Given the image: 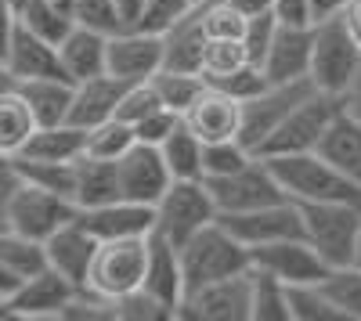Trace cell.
Listing matches in <instances>:
<instances>
[{
    "label": "cell",
    "mask_w": 361,
    "mask_h": 321,
    "mask_svg": "<svg viewBox=\"0 0 361 321\" xmlns=\"http://www.w3.org/2000/svg\"><path fill=\"white\" fill-rule=\"evenodd\" d=\"M206 188L217 202V213H243V210H257V206H267V202L289 199L260 156H253L243 170L228 173V177H206Z\"/></svg>",
    "instance_id": "cell-10"
},
{
    "label": "cell",
    "mask_w": 361,
    "mask_h": 321,
    "mask_svg": "<svg viewBox=\"0 0 361 321\" xmlns=\"http://www.w3.org/2000/svg\"><path fill=\"white\" fill-rule=\"evenodd\" d=\"M253 271V268H250ZM231 275L185 293L177 317L185 321H250L253 314V275Z\"/></svg>",
    "instance_id": "cell-9"
},
{
    "label": "cell",
    "mask_w": 361,
    "mask_h": 321,
    "mask_svg": "<svg viewBox=\"0 0 361 321\" xmlns=\"http://www.w3.org/2000/svg\"><path fill=\"white\" fill-rule=\"evenodd\" d=\"M83 293L80 285L62 278L58 271L44 268L40 275L18 282V289L4 300L0 317H18V321H44V317H62L66 307Z\"/></svg>",
    "instance_id": "cell-12"
},
{
    "label": "cell",
    "mask_w": 361,
    "mask_h": 321,
    "mask_svg": "<svg viewBox=\"0 0 361 321\" xmlns=\"http://www.w3.org/2000/svg\"><path fill=\"white\" fill-rule=\"evenodd\" d=\"M152 87L166 108L185 115V108L206 91V76L202 73H180V69H159L152 76Z\"/></svg>",
    "instance_id": "cell-37"
},
{
    "label": "cell",
    "mask_w": 361,
    "mask_h": 321,
    "mask_svg": "<svg viewBox=\"0 0 361 321\" xmlns=\"http://www.w3.org/2000/svg\"><path fill=\"white\" fill-rule=\"evenodd\" d=\"M69 11H73L76 25L94 29V33H102V37H116L119 29H127L123 15H119V8H116V0H73Z\"/></svg>",
    "instance_id": "cell-39"
},
{
    "label": "cell",
    "mask_w": 361,
    "mask_h": 321,
    "mask_svg": "<svg viewBox=\"0 0 361 321\" xmlns=\"http://www.w3.org/2000/svg\"><path fill=\"white\" fill-rule=\"evenodd\" d=\"M264 163L271 166V173L279 177L282 191L293 202H354V206H361V188L354 181H347L343 173L318 152L267 156Z\"/></svg>",
    "instance_id": "cell-2"
},
{
    "label": "cell",
    "mask_w": 361,
    "mask_h": 321,
    "mask_svg": "<svg viewBox=\"0 0 361 321\" xmlns=\"http://www.w3.org/2000/svg\"><path fill=\"white\" fill-rule=\"evenodd\" d=\"M116 173H119V199L141 202V206H156L163 191L173 184V173L159 152V144H145V141H137L123 159H116Z\"/></svg>",
    "instance_id": "cell-14"
},
{
    "label": "cell",
    "mask_w": 361,
    "mask_h": 321,
    "mask_svg": "<svg viewBox=\"0 0 361 321\" xmlns=\"http://www.w3.org/2000/svg\"><path fill=\"white\" fill-rule=\"evenodd\" d=\"M94 249H98V239L80 224V213H76V220H69L66 227H58L54 235L44 242L47 268L58 271L62 278H69V282L80 285V289H83V282H87L90 260H94Z\"/></svg>",
    "instance_id": "cell-21"
},
{
    "label": "cell",
    "mask_w": 361,
    "mask_h": 321,
    "mask_svg": "<svg viewBox=\"0 0 361 321\" xmlns=\"http://www.w3.org/2000/svg\"><path fill=\"white\" fill-rule=\"evenodd\" d=\"M361 73V47L343 29L340 15L314 22V47H311V83L325 94L343 98L354 76Z\"/></svg>",
    "instance_id": "cell-5"
},
{
    "label": "cell",
    "mask_w": 361,
    "mask_h": 321,
    "mask_svg": "<svg viewBox=\"0 0 361 321\" xmlns=\"http://www.w3.org/2000/svg\"><path fill=\"white\" fill-rule=\"evenodd\" d=\"M37 130V115L29 108V101L22 98L18 83L0 91V156H22V149L29 144Z\"/></svg>",
    "instance_id": "cell-29"
},
{
    "label": "cell",
    "mask_w": 361,
    "mask_h": 321,
    "mask_svg": "<svg viewBox=\"0 0 361 321\" xmlns=\"http://www.w3.org/2000/svg\"><path fill=\"white\" fill-rule=\"evenodd\" d=\"M253 275V314L250 321H293V303H289V285L279 282L267 271H250Z\"/></svg>",
    "instance_id": "cell-35"
},
{
    "label": "cell",
    "mask_w": 361,
    "mask_h": 321,
    "mask_svg": "<svg viewBox=\"0 0 361 321\" xmlns=\"http://www.w3.org/2000/svg\"><path fill=\"white\" fill-rule=\"evenodd\" d=\"M80 224L98 242H109V239H137V235H152L156 213H152V206H141V202L112 199V202H105V206L80 210Z\"/></svg>",
    "instance_id": "cell-19"
},
{
    "label": "cell",
    "mask_w": 361,
    "mask_h": 321,
    "mask_svg": "<svg viewBox=\"0 0 361 321\" xmlns=\"http://www.w3.org/2000/svg\"><path fill=\"white\" fill-rule=\"evenodd\" d=\"M177 249H180V268H185V293L217 282V278L243 275V271L253 268L250 249L238 242L221 220L206 224L199 235H192L185 246H177Z\"/></svg>",
    "instance_id": "cell-3"
},
{
    "label": "cell",
    "mask_w": 361,
    "mask_h": 321,
    "mask_svg": "<svg viewBox=\"0 0 361 321\" xmlns=\"http://www.w3.org/2000/svg\"><path fill=\"white\" fill-rule=\"evenodd\" d=\"M195 8H199L195 0H148L145 11H141L137 29H148V33H159V37H166L170 29H173L180 18H188Z\"/></svg>",
    "instance_id": "cell-43"
},
{
    "label": "cell",
    "mask_w": 361,
    "mask_h": 321,
    "mask_svg": "<svg viewBox=\"0 0 361 321\" xmlns=\"http://www.w3.org/2000/svg\"><path fill=\"white\" fill-rule=\"evenodd\" d=\"M0 264H4L18 282L33 278L47 268V253H44V242L29 239V235H18L8 224L0 227Z\"/></svg>",
    "instance_id": "cell-32"
},
{
    "label": "cell",
    "mask_w": 361,
    "mask_h": 321,
    "mask_svg": "<svg viewBox=\"0 0 361 321\" xmlns=\"http://www.w3.org/2000/svg\"><path fill=\"white\" fill-rule=\"evenodd\" d=\"M145 293H152L163 307L173 310L185 300V268H180V249L152 231V249H148V275H145Z\"/></svg>",
    "instance_id": "cell-23"
},
{
    "label": "cell",
    "mask_w": 361,
    "mask_h": 321,
    "mask_svg": "<svg viewBox=\"0 0 361 321\" xmlns=\"http://www.w3.org/2000/svg\"><path fill=\"white\" fill-rule=\"evenodd\" d=\"M311 47H314V22L293 25L279 22V33L267 47L264 73L271 83H289V80H311Z\"/></svg>",
    "instance_id": "cell-18"
},
{
    "label": "cell",
    "mask_w": 361,
    "mask_h": 321,
    "mask_svg": "<svg viewBox=\"0 0 361 321\" xmlns=\"http://www.w3.org/2000/svg\"><path fill=\"white\" fill-rule=\"evenodd\" d=\"M58 62H62V73L73 83L102 76V73H109V37L94 33V29L73 25L69 37L58 44Z\"/></svg>",
    "instance_id": "cell-24"
},
{
    "label": "cell",
    "mask_w": 361,
    "mask_h": 321,
    "mask_svg": "<svg viewBox=\"0 0 361 321\" xmlns=\"http://www.w3.org/2000/svg\"><path fill=\"white\" fill-rule=\"evenodd\" d=\"M354 264H361V231H357V249H354Z\"/></svg>",
    "instance_id": "cell-57"
},
{
    "label": "cell",
    "mask_w": 361,
    "mask_h": 321,
    "mask_svg": "<svg viewBox=\"0 0 361 321\" xmlns=\"http://www.w3.org/2000/svg\"><path fill=\"white\" fill-rule=\"evenodd\" d=\"M163 317H173V310L163 307L152 293H145V289H137V293H130L116 303V321H163Z\"/></svg>",
    "instance_id": "cell-47"
},
{
    "label": "cell",
    "mask_w": 361,
    "mask_h": 321,
    "mask_svg": "<svg viewBox=\"0 0 361 321\" xmlns=\"http://www.w3.org/2000/svg\"><path fill=\"white\" fill-rule=\"evenodd\" d=\"M166 58H163V69H180V73H202V51H206V33H202V22H199V8L180 18L170 33L163 37Z\"/></svg>",
    "instance_id": "cell-30"
},
{
    "label": "cell",
    "mask_w": 361,
    "mask_h": 321,
    "mask_svg": "<svg viewBox=\"0 0 361 321\" xmlns=\"http://www.w3.org/2000/svg\"><path fill=\"white\" fill-rule=\"evenodd\" d=\"M62 4H73V0H62Z\"/></svg>",
    "instance_id": "cell-59"
},
{
    "label": "cell",
    "mask_w": 361,
    "mask_h": 321,
    "mask_svg": "<svg viewBox=\"0 0 361 321\" xmlns=\"http://www.w3.org/2000/svg\"><path fill=\"white\" fill-rule=\"evenodd\" d=\"M340 22L343 29L354 37V44L361 47V0H347V4L340 8Z\"/></svg>",
    "instance_id": "cell-50"
},
{
    "label": "cell",
    "mask_w": 361,
    "mask_h": 321,
    "mask_svg": "<svg viewBox=\"0 0 361 321\" xmlns=\"http://www.w3.org/2000/svg\"><path fill=\"white\" fill-rule=\"evenodd\" d=\"M0 307H4V300H0Z\"/></svg>",
    "instance_id": "cell-60"
},
{
    "label": "cell",
    "mask_w": 361,
    "mask_h": 321,
    "mask_svg": "<svg viewBox=\"0 0 361 321\" xmlns=\"http://www.w3.org/2000/svg\"><path fill=\"white\" fill-rule=\"evenodd\" d=\"M217 220H221L246 249H257V246H267V242H282V239H300V235H304V217H300V206H296L293 199L267 202V206L243 210V213H221Z\"/></svg>",
    "instance_id": "cell-13"
},
{
    "label": "cell",
    "mask_w": 361,
    "mask_h": 321,
    "mask_svg": "<svg viewBox=\"0 0 361 321\" xmlns=\"http://www.w3.org/2000/svg\"><path fill=\"white\" fill-rule=\"evenodd\" d=\"M134 144H137V130L127 120H119V115H112V120L87 130V156H94V159L116 163V159H123Z\"/></svg>",
    "instance_id": "cell-36"
},
{
    "label": "cell",
    "mask_w": 361,
    "mask_h": 321,
    "mask_svg": "<svg viewBox=\"0 0 361 321\" xmlns=\"http://www.w3.org/2000/svg\"><path fill=\"white\" fill-rule=\"evenodd\" d=\"M76 202L58 195V191H47V188H37L22 181L8 202L4 210V224L11 231H18V235H29L37 242H47L58 227H66L69 220H76Z\"/></svg>",
    "instance_id": "cell-8"
},
{
    "label": "cell",
    "mask_w": 361,
    "mask_h": 321,
    "mask_svg": "<svg viewBox=\"0 0 361 321\" xmlns=\"http://www.w3.org/2000/svg\"><path fill=\"white\" fill-rule=\"evenodd\" d=\"M123 91H127V83L119 80V76H112V73H102V76H90V80L76 83L69 123L90 130V127L112 120L116 108H119V101H123Z\"/></svg>",
    "instance_id": "cell-22"
},
{
    "label": "cell",
    "mask_w": 361,
    "mask_h": 321,
    "mask_svg": "<svg viewBox=\"0 0 361 321\" xmlns=\"http://www.w3.org/2000/svg\"><path fill=\"white\" fill-rule=\"evenodd\" d=\"M279 33V15L275 11H264V15H253L246 18V33H243V47H246V58L253 65L264 69V58H267V47Z\"/></svg>",
    "instance_id": "cell-44"
},
{
    "label": "cell",
    "mask_w": 361,
    "mask_h": 321,
    "mask_svg": "<svg viewBox=\"0 0 361 321\" xmlns=\"http://www.w3.org/2000/svg\"><path fill=\"white\" fill-rule=\"evenodd\" d=\"M145 4H148V0H116V8H119V15H123V25H127V29L141 22Z\"/></svg>",
    "instance_id": "cell-52"
},
{
    "label": "cell",
    "mask_w": 361,
    "mask_h": 321,
    "mask_svg": "<svg viewBox=\"0 0 361 321\" xmlns=\"http://www.w3.org/2000/svg\"><path fill=\"white\" fill-rule=\"evenodd\" d=\"M18 22L51 44H62L69 37V29L76 25L69 4H62V0H25L18 8Z\"/></svg>",
    "instance_id": "cell-33"
},
{
    "label": "cell",
    "mask_w": 361,
    "mask_h": 321,
    "mask_svg": "<svg viewBox=\"0 0 361 321\" xmlns=\"http://www.w3.org/2000/svg\"><path fill=\"white\" fill-rule=\"evenodd\" d=\"M253 156H257V152H250L238 137L206 144V156H202V170H206V173H202V181H206V177H228V173L243 170Z\"/></svg>",
    "instance_id": "cell-42"
},
{
    "label": "cell",
    "mask_w": 361,
    "mask_h": 321,
    "mask_svg": "<svg viewBox=\"0 0 361 321\" xmlns=\"http://www.w3.org/2000/svg\"><path fill=\"white\" fill-rule=\"evenodd\" d=\"M163 37L148 33V29H119L116 37H109V73L119 76L123 83H145L163 69Z\"/></svg>",
    "instance_id": "cell-15"
},
{
    "label": "cell",
    "mask_w": 361,
    "mask_h": 321,
    "mask_svg": "<svg viewBox=\"0 0 361 321\" xmlns=\"http://www.w3.org/2000/svg\"><path fill=\"white\" fill-rule=\"evenodd\" d=\"M250 260L257 271L275 275L286 285H311L325 278V260L314 253V246L300 235V239H282V242H267L250 249Z\"/></svg>",
    "instance_id": "cell-16"
},
{
    "label": "cell",
    "mask_w": 361,
    "mask_h": 321,
    "mask_svg": "<svg viewBox=\"0 0 361 321\" xmlns=\"http://www.w3.org/2000/svg\"><path fill=\"white\" fill-rule=\"evenodd\" d=\"M250 62L246 58V47L243 40H206V51H202V76L206 83H214L221 76H231L235 69H243Z\"/></svg>",
    "instance_id": "cell-41"
},
{
    "label": "cell",
    "mask_w": 361,
    "mask_h": 321,
    "mask_svg": "<svg viewBox=\"0 0 361 321\" xmlns=\"http://www.w3.org/2000/svg\"><path fill=\"white\" fill-rule=\"evenodd\" d=\"M159 152L173 173V181H202V156H206V141L188 130V123L180 120V127L159 144Z\"/></svg>",
    "instance_id": "cell-31"
},
{
    "label": "cell",
    "mask_w": 361,
    "mask_h": 321,
    "mask_svg": "<svg viewBox=\"0 0 361 321\" xmlns=\"http://www.w3.org/2000/svg\"><path fill=\"white\" fill-rule=\"evenodd\" d=\"M185 123L206 144L231 141V137L243 134V101L231 98L228 91H221V87L206 83V91L185 108Z\"/></svg>",
    "instance_id": "cell-17"
},
{
    "label": "cell",
    "mask_w": 361,
    "mask_h": 321,
    "mask_svg": "<svg viewBox=\"0 0 361 321\" xmlns=\"http://www.w3.org/2000/svg\"><path fill=\"white\" fill-rule=\"evenodd\" d=\"M156 108H163V101H159V94H156L152 80H145V83H127L123 101H119L116 115H119V120H127L130 127H137L145 115H152Z\"/></svg>",
    "instance_id": "cell-45"
},
{
    "label": "cell",
    "mask_w": 361,
    "mask_h": 321,
    "mask_svg": "<svg viewBox=\"0 0 361 321\" xmlns=\"http://www.w3.org/2000/svg\"><path fill=\"white\" fill-rule=\"evenodd\" d=\"M311 91H318L311 80L267 83L257 98L243 101V134H238V141H243L250 152H257L260 144L279 130V123H282L286 115H289L300 101H304Z\"/></svg>",
    "instance_id": "cell-11"
},
{
    "label": "cell",
    "mask_w": 361,
    "mask_h": 321,
    "mask_svg": "<svg viewBox=\"0 0 361 321\" xmlns=\"http://www.w3.org/2000/svg\"><path fill=\"white\" fill-rule=\"evenodd\" d=\"M0 62H4V69L11 73L15 83L40 80V76H66L62 73V62H58V44L37 37L33 29H25L22 22L15 25V33H11L4 54H0Z\"/></svg>",
    "instance_id": "cell-20"
},
{
    "label": "cell",
    "mask_w": 361,
    "mask_h": 321,
    "mask_svg": "<svg viewBox=\"0 0 361 321\" xmlns=\"http://www.w3.org/2000/svg\"><path fill=\"white\" fill-rule=\"evenodd\" d=\"M119 199V173L112 159H94L80 156L76 159V181H73V202L76 210L105 206V202Z\"/></svg>",
    "instance_id": "cell-28"
},
{
    "label": "cell",
    "mask_w": 361,
    "mask_h": 321,
    "mask_svg": "<svg viewBox=\"0 0 361 321\" xmlns=\"http://www.w3.org/2000/svg\"><path fill=\"white\" fill-rule=\"evenodd\" d=\"M22 181L37 184V188H47V191H58L73 199V181H76V163H44V159H15Z\"/></svg>",
    "instance_id": "cell-38"
},
{
    "label": "cell",
    "mask_w": 361,
    "mask_h": 321,
    "mask_svg": "<svg viewBox=\"0 0 361 321\" xmlns=\"http://www.w3.org/2000/svg\"><path fill=\"white\" fill-rule=\"evenodd\" d=\"M275 15H279V22L307 25V22H314V4L311 0H275Z\"/></svg>",
    "instance_id": "cell-49"
},
{
    "label": "cell",
    "mask_w": 361,
    "mask_h": 321,
    "mask_svg": "<svg viewBox=\"0 0 361 321\" xmlns=\"http://www.w3.org/2000/svg\"><path fill=\"white\" fill-rule=\"evenodd\" d=\"M343 98L336 94H325V91H311L304 101H300L286 120L279 123V130L271 134L257 156H296V152H318V144L329 130V123L340 115Z\"/></svg>",
    "instance_id": "cell-6"
},
{
    "label": "cell",
    "mask_w": 361,
    "mask_h": 321,
    "mask_svg": "<svg viewBox=\"0 0 361 321\" xmlns=\"http://www.w3.org/2000/svg\"><path fill=\"white\" fill-rule=\"evenodd\" d=\"M80 156H87V130L76 123L37 127L29 144L22 149V159H44V163H76Z\"/></svg>",
    "instance_id": "cell-27"
},
{
    "label": "cell",
    "mask_w": 361,
    "mask_h": 321,
    "mask_svg": "<svg viewBox=\"0 0 361 321\" xmlns=\"http://www.w3.org/2000/svg\"><path fill=\"white\" fill-rule=\"evenodd\" d=\"M152 213H156L152 231L173 246H185L192 235H199L206 224H214L221 217L206 181H173L152 206Z\"/></svg>",
    "instance_id": "cell-7"
},
{
    "label": "cell",
    "mask_w": 361,
    "mask_h": 321,
    "mask_svg": "<svg viewBox=\"0 0 361 321\" xmlns=\"http://www.w3.org/2000/svg\"><path fill=\"white\" fill-rule=\"evenodd\" d=\"M311 4H314V22H318V18H329V15H340V8L347 0H311Z\"/></svg>",
    "instance_id": "cell-54"
},
{
    "label": "cell",
    "mask_w": 361,
    "mask_h": 321,
    "mask_svg": "<svg viewBox=\"0 0 361 321\" xmlns=\"http://www.w3.org/2000/svg\"><path fill=\"white\" fill-rule=\"evenodd\" d=\"M318 156H325L347 181L361 188V120H354L347 108H340V115L329 123L318 144Z\"/></svg>",
    "instance_id": "cell-25"
},
{
    "label": "cell",
    "mask_w": 361,
    "mask_h": 321,
    "mask_svg": "<svg viewBox=\"0 0 361 321\" xmlns=\"http://www.w3.org/2000/svg\"><path fill=\"white\" fill-rule=\"evenodd\" d=\"M267 83H271V80H267V73H264L260 65H253V62H246L243 69H235L231 76L214 80V87H221V91H228V94H231V98H238V101L257 98Z\"/></svg>",
    "instance_id": "cell-46"
},
{
    "label": "cell",
    "mask_w": 361,
    "mask_h": 321,
    "mask_svg": "<svg viewBox=\"0 0 361 321\" xmlns=\"http://www.w3.org/2000/svg\"><path fill=\"white\" fill-rule=\"evenodd\" d=\"M318 285L333 300V307L343 314V321H361V264L329 268Z\"/></svg>",
    "instance_id": "cell-34"
},
{
    "label": "cell",
    "mask_w": 361,
    "mask_h": 321,
    "mask_svg": "<svg viewBox=\"0 0 361 321\" xmlns=\"http://www.w3.org/2000/svg\"><path fill=\"white\" fill-rule=\"evenodd\" d=\"M148 249H152V235L98 242L94 260H90V271H87V282H83V293L116 307L123 296L145 289Z\"/></svg>",
    "instance_id": "cell-1"
},
{
    "label": "cell",
    "mask_w": 361,
    "mask_h": 321,
    "mask_svg": "<svg viewBox=\"0 0 361 321\" xmlns=\"http://www.w3.org/2000/svg\"><path fill=\"white\" fill-rule=\"evenodd\" d=\"M296 206L304 217V239L325 260V268L354 264L361 206H354V202H296Z\"/></svg>",
    "instance_id": "cell-4"
},
{
    "label": "cell",
    "mask_w": 361,
    "mask_h": 321,
    "mask_svg": "<svg viewBox=\"0 0 361 321\" xmlns=\"http://www.w3.org/2000/svg\"><path fill=\"white\" fill-rule=\"evenodd\" d=\"M180 120H185V115L163 105V108H156L152 115H145V120L134 127V130H137V141H145V144H163V141L180 127Z\"/></svg>",
    "instance_id": "cell-48"
},
{
    "label": "cell",
    "mask_w": 361,
    "mask_h": 321,
    "mask_svg": "<svg viewBox=\"0 0 361 321\" xmlns=\"http://www.w3.org/2000/svg\"><path fill=\"white\" fill-rule=\"evenodd\" d=\"M289 303H293V321H343V314L322 293L318 282L289 285Z\"/></svg>",
    "instance_id": "cell-40"
},
{
    "label": "cell",
    "mask_w": 361,
    "mask_h": 321,
    "mask_svg": "<svg viewBox=\"0 0 361 321\" xmlns=\"http://www.w3.org/2000/svg\"><path fill=\"white\" fill-rule=\"evenodd\" d=\"M343 108L354 115V120H361V73L354 76V83H350V91L343 94Z\"/></svg>",
    "instance_id": "cell-53"
},
{
    "label": "cell",
    "mask_w": 361,
    "mask_h": 321,
    "mask_svg": "<svg viewBox=\"0 0 361 321\" xmlns=\"http://www.w3.org/2000/svg\"><path fill=\"white\" fill-rule=\"evenodd\" d=\"M15 289H18V278H15L4 264H0V300H8V296L15 293Z\"/></svg>",
    "instance_id": "cell-55"
},
{
    "label": "cell",
    "mask_w": 361,
    "mask_h": 321,
    "mask_svg": "<svg viewBox=\"0 0 361 321\" xmlns=\"http://www.w3.org/2000/svg\"><path fill=\"white\" fill-rule=\"evenodd\" d=\"M22 98L29 101L37 115V127H54V123H69L73 112V91L76 83L66 76H40V80H22L18 83Z\"/></svg>",
    "instance_id": "cell-26"
},
{
    "label": "cell",
    "mask_w": 361,
    "mask_h": 321,
    "mask_svg": "<svg viewBox=\"0 0 361 321\" xmlns=\"http://www.w3.org/2000/svg\"><path fill=\"white\" fill-rule=\"evenodd\" d=\"M15 80H11V73L4 69V62H0V91H4V87H11Z\"/></svg>",
    "instance_id": "cell-56"
},
{
    "label": "cell",
    "mask_w": 361,
    "mask_h": 321,
    "mask_svg": "<svg viewBox=\"0 0 361 321\" xmlns=\"http://www.w3.org/2000/svg\"><path fill=\"white\" fill-rule=\"evenodd\" d=\"M0 227H4V220H0Z\"/></svg>",
    "instance_id": "cell-61"
},
{
    "label": "cell",
    "mask_w": 361,
    "mask_h": 321,
    "mask_svg": "<svg viewBox=\"0 0 361 321\" xmlns=\"http://www.w3.org/2000/svg\"><path fill=\"white\" fill-rule=\"evenodd\" d=\"M195 4H209V0H195Z\"/></svg>",
    "instance_id": "cell-58"
},
{
    "label": "cell",
    "mask_w": 361,
    "mask_h": 321,
    "mask_svg": "<svg viewBox=\"0 0 361 321\" xmlns=\"http://www.w3.org/2000/svg\"><path fill=\"white\" fill-rule=\"evenodd\" d=\"M235 11H243L246 18L253 15H264V11H275V0H228Z\"/></svg>",
    "instance_id": "cell-51"
}]
</instances>
